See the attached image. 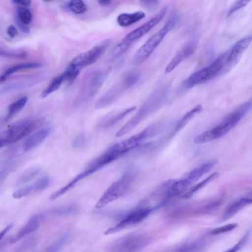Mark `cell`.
<instances>
[{
	"label": "cell",
	"mask_w": 252,
	"mask_h": 252,
	"mask_svg": "<svg viewBox=\"0 0 252 252\" xmlns=\"http://www.w3.org/2000/svg\"><path fill=\"white\" fill-rule=\"evenodd\" d=\"M40 172L37 167H32L26 171L19 177L16 184L18 186L25 184L34 178Z\"/></svg>",
	"instance_id": "28"
},
{
	"label": "cell",
	"mask_w": 252,
	"mask_h": 252,
	"mask_svg": "<svg viewBox=\"0 0 252 252\" xmlns=\"http://www.w3.org/2000/svg\"><path fill=\"white\" fill-rule=\"evenodd\" d=\"M137 175L136 170L133 168L126 171L107 189L95 204V207L102 208L126 194L133 186Z\"/></svg>",
	"instance_id": "3"
},
{
	"label": "cell",
	"mask_w": 252,
	"mask_h": 252,
	"mask_svg": "<svg viewBox=\"0 0 252 252\" xmlns=\"http://www.w3.org/2000/svg\"><path fill=\"white\" fill-rule=\"evenodd\" d=\"M219 175V173L218 172L211 174L204 180L190 188V189L183 194V197L185 198H189L209 183L216 179Z\"/></svg>",
	"instance_id": "27"
},
{
	"label": "cell",
	"mask_w": 252,
	"mask_h": 252,
	"mask_svg": "<svg viewBox=\"0 0 252 252\" xmlns=\"http://www.w3.org/2000/svg\"><path fill=\"white\" fill-rule=\"evenodd\" d=\"M106 73L101 69L93 70L84 79L82 93L75 102L76 105L95 96L101 89L106 77Z\"/></svg>",
	"instance_id": "7"
},
{
	"label": "cell",
	"mask_w": 252,
	"mask_h": 252,
	"mask_svg": "<svg viewBox=\"0 0 252 252\" xmlns=\"http://www.w3.org/2000/svg\"><path fill=\"white\" fill-rule=\"evenodd\" d=\"M87 143V139L85 135L83 133L78 134L71 142L72 147L76 148H81L84 147Z\"/></svg>",
	"instance_id": "36"
},
{
	"label": "cell",
	"mask_w": 252,
	"mask_h": 252,
	"mask_svg": "<svg viewBox=\"0 0 252 252\" xmlns=\"http://www.w3.org/2000/svg\"><path fill=\"white\" fill-rule=\"evenodd\" d=\"M237 226V224L236 223L227 224L225 225L215 228L210 232V233L212 235H218L225 233L234 229Z\"/></svg>",
	"instance_id": "35"
},
{
	"label": "cell",
	"mask_w": 252,
	"mask_h": 252,
	"mask_svg": "<svg viewBox=\"0 0 252 252\" xmlns=\"http://www.w3.org/2000/svg\"><path fill=\"white\" fill-rule=\"evenodd\" d=\"M68 236V235L64 236L63 237L55 242L46 248L42 252H57L67 241L69 238Z\"/></svg>",
	"instance_id": "33"
},
{
	"label": "cell",
	"mask_w": 252,
	"mask_h": 252,
	"mask_svg": "<svg viewBox=\"0 0 252 252\" xmlns=\"http://www.w3.org/2000/svg\"><path fill=\"white\" fill-rule=\"evenodd\" d=\"M65 78L63 73L60 74L53 79L48 85L42 91L39 97L43 99L51 94L57 91L61 86Z\"/></svg>",
	"instance_id": "25"
},
{
	"label": "cell",
	"mask_w": 252,
	"mask_h": 252,
	"mask_svg": "<svg viewBox=\"0 0 252 252\" xmlns=\"http://www.w3.org/2000/svg\"><path fill=\"white\" fill-rule=\"evenodd\" d=\"M30 121L29 119L19 120L12 124L3 133L6 145L16 142L28 135L27 128Z\"/></svg>",
	"instance_id": "12"
},
{
	"label": "cell",
	"mask_w": 252,
	"mask_h": 252,
	"mask_svg": "<svg viewBox=\"0 0 252 252\" xmlns=\"http://www.w3.org/2000/svg\"><path fill=\"white\" fill-rule=\"evenodd\" d=\"M217 160L215 159L206 161L191 170L187 174L185 178L191 185L210 171L217 163Z\"/></svg>",
	"instance_id": "18"
},
{
	"label": "cell",
	"mask_w": 252,
	"mask_h": 252,
	"mask_svg": "<svg viewBox=\"0 0 252 252\" xmlns=\"http://www.w3.org/2000/svg\"><path fill=\"white\" fill-rule=\"evenodd\" d=\"M5 145H6L5 139L3 134L2 133L1 135H0V148H2Z\"/></svg>",
	"instance_id": "47"
},
{
	"label": "cell",
	"mask_w": 252,
	"mask_h": 252,
	"mask_svg": "<svg viewBox=\"0 0 252 252\" xmlns=\"http://www.w3.org/2000/svg\"><path fill=\"white\" fill-rule=\"evenodd\" d=\"M126 89L127 88L123 81L112 87L96 102L95 108L100 109L110 105L121 96Z\"/></svg>",
	"instance_id": "14"
},
{
	"label": "cell",
	"mask_w": 252,
	"mask_h": 252,
	"mask_svg": "<svg viewBox=\"0 0 252 252\" xmlns=\"http://www.w3.org/2000/svg\"><path fill=\"white\" fill-rule=\"evenodd\" d=\"M67 7L70 11L76 14L84 13L87 10L86 3L81 0H71L68 3Z\"/></svg>",
	"instance_id": "30"
},
{
	"label": "cell",
	"mask_w": 252,
	"mask_h": 252,
	"mask_svg": "<svg viewBox=\"0 0 252 252\" xmlns=\"http://www.w3.org/2000/svg\"><path fill=\"white\" fill-rule=\"evenodd\" d=\"M97 2L101 6H108L111 4L112 1L109 0H99Z\"/></svg>",
	"instance_id": "44"
},
{
	"label": "cell",
	"mask_w": 252,
	"mask_h": 252,
	"mask_svg": "<svg viewBox=\"0 0 252 252\" xmlns=\"http://www.w3.org/2000/svg\"><path fill=\"white\" fill-rule=\"evenodd\" d=\"M15 22L16 23L17 27L22 32L25 33H28L30 32V30L28 25L22 23L17 16L15 18Z\"/></svg>",
	"instance_id": "40"
},
{
	"label": "cell",
	"mask_w": 252,
	"mask_h": 252,
	"mask_svg": "<svg viewBox=\"0 0 252 252\" xmlns=\"http://www.w3.org/2000/svg\"><path fill=\"white\" fill-rule=\"evenodd\" d=\"M42 219V216L41 214L32 216L21 229L11 238L10 243L14 244L36 230L39 227Z\"/></svg>",
	"instance_id": "17"
},
{
	"label": "cell",
	"mask_w": 252,
	"mask_h": 252,
	"mask_svg": "<svg viewBox=\"0 0 252 252\" xmlns=\"http://www.w3.org/2000/svg\"><path fill=\"white\" fill-rule=\"evenodd\" d=\"M147 206L139 204L135 209L128 212L123 219L113 227L104 232V234L109 235L119 232L131 225L137 224L144 220L153 211Z\"/></svg>",
	"instance_id": "9"
},
{
	"label": "cell",
	"mask_w": 252,
	"mask_h": 252,
	"mask_svg": "<svg viewBox=\"0 0 252 252\" xmlns=\"http://www.w3.org/2000/svg\"><path fill=\"white\" fill-rule=\"evenodd\" d=\"M196 42L190 41L178 52L167 65L165 72L168 73L174 70L184 60L191 56L195 51Z\"/></svg>",
	"instance_id": "15"
},
{
	"label": "cell",
	"mask_w": 252,
	"mask_h": 252,
	"mask_svg": "<svg viewBox=\"0 0 252 252\" xmlns=\"http://www.w3.org/2000/svg\"><path fill=\"white\" fill-rule=\"evenodd\" d=\"M226 55L227 52L221 55L208 66L192 73L186 80V87L191 88L215 77L224 67Z\"/></svg>",
	"instance_id": "6"
},
{
	"label": "cell",
	"mask_w": 252,
	"mask_h": 252,
	"mask_svg": "<svg viewBox=\"0 0 252 252\" xmlns=\"http://www.w3.org/2000/svg\"><path fill=\"white\" fill-rule=\"evenodd\" d=\"M111 41L110 39L103 40L91 49L76 55L71 60L69 64L80 70L94 63L105 53Z\"/></svg>",
	"instance_id": "8"
},
{
	"label": "cell",
	"mask_w": 252,
	"mask_h": 252,
	"mask_svg": "<svg viewBox=\"0 0 252 252\" xmlns=\"http://www.w3.org/2000/svg\"><path fill=\"white\" fill-rule=\"evenodd\" d=\"M140 4L149 10H155L158 6V1L157 0H140Z\"/></svg>",
	"instance_id": "39"
},
{
	"label": "cell",
	"mask_w": 252,
	"mask_h": 252,
	"mask_svg": "<svg viewBox=\"0 0 252 252\" xmlns=\"http://www.w3.org/2000/svg\"><path fill=\"white\" fill-rule=\"evenodd\" d=\"M167 10V7L164 6L154 17L127 34L122 41L132 46L134 42L141 38L159 23L166 14Z\"/></svg>",
	"instance_id": "11"
},
{
	"label": "cell",
	"mask_w": 252,
	"mask_h": 252,
	"mask_svg": "<svg viewBox=\"0 0 252 252\" xmlns=\"http://www.w3.org/2000/svg\"><path fill=\"white\" fill-rule=\"evenodd\" d=\"M36 244V238L32 237L23 241L14 250V252H30L35 247Z\"/></svg>",
	"instance_id": "29"
},
{
	"label": "cell",
	"mask_w": 252,
	"mask_h": 252,
	"mask_svg": "<svg viewBox=\"0 0 252 252\" xmlns=\"http://www.w3.org/2000/svg\"><path fill=\"white\" fill-rule=\"evenodd\" d=\"M251 101H247L228 114L221 122L214 128L197 135L194 142L201 144L222 137L235 126L246 115L251 107Z\"/></svg>",
	"instance_id": "2"
},
{
	"label": "cell",
	"mask_w": 252,
	"mask_h": 252,
	"mask_svg": "<svg viewBox=\"0 0 252 252\" xmlns=\"http://www.w3.org/2000/svg\"><path fill=\"white\" fill-rule=\"evenodd\" d=\"M7 171L4 170H0V184L3 182L7 176Z\"/></svg>",
	"instance_id": "46"
},
{
	"label": "cell",
	"mask_w": 252,
	"mask_h": 252,
	"mask_svg": "<svg viewBox=\"0 0 252 252\" xmlns=\"http://www.w3.org/2000/svg\"><path fill=\"white\" fill-rule=\"evenodd\" d=\"M23 24L28 25L32 21V16L31 11L25 8H19L16 15Z\"/></svg>",
	"instance_id": "32"
},
{
	"label": "cell",
	"mask_w": 252,
	"mask_h": 252,
	"mask_svg": "<svg viewBox=\"0 0 252 252\" xmlns=\"http://www.w3.org/2000/svg\"><path fill=\"white\" fill-rule=\"evenodd\" d=\"M6 32L7 34L11 38L15 37L18 33L16 28L13 25H10L7 28Z\"/></svg>",
	"instance_id": "41"
},
{
	"label": "cell",
	"mask_w": 252,
	"mask_h": 252,
	"mask_svg": "<svg viewBox=\"0 0 252 252\" xmlns=\"http://www.w3.org/2000/svg\"><path fill=\"white\" fill-rule=\"evenodd\" d=\"M41 66V63L36 62L24 63L13 65L8 68L0 75V83L4 82L12 74L20 70L38 68Z\"/></svg>",
	"instance_id": "23"
},
{
	"label": "cell",
	"mask_w": 252,
	"mask_h": 252,
	"mask_svg": "<svg viewBox=\"0 0 252 252\" xmlns=\"http://www.w3.org/2000/svg\"><path fill=\"white\" fill-rule=\"evenodd\" d=\"M136 109V107L134 106L122 110L117 113L109 115L105 117L98 124V127L103 129L111 128L117 124Z\"/></svg>",
	"instance_id": "20"
},
{
	"label": "cell",
	"mask_w": 252,
	"mask_h": 252,
	"mask_svg": "<svg viewBox=\"0 0 252 252\" xmlns=\"http://www.w3.org/2000/svg\"><path fill=\"white\" fill-rule=\"evenodd\" d=\"M202 110V106L201 105H198L186 113L178 121L173 132L171 133V136H173L183 128L194 117L200 113Z\"/></svg>",
	"instance_id": "24"
},
{
	"label": "cell",
	"mask_w": 252,
	"mask_h": 252,
	"mask_svg": "<svg viewBox=\"0 0 252 252\" xmlns=\"http://www.w3.org/2000/svg\"><path fill=\"white\" fill-rule=\"evenodd\" d=\"M252 200L249 197L238 199L230 204L224 211L220 221H224L234 216L246 206L252 203Z\"/></svg>",
	"instance_id": "19"
},
{
	"label": "cell",
	"mask_w": 252,
	"mask_h": 252,
	"mask_svg": "<svg viewBox=\"0 0 252 252\" xmlns=\"http://www.w3.org/2000/svg\"><path fill=\"white\" fill-rule=\"evenodd\" d=\"M27 101V96H23L12 102L8 107L4 119L5 121H9L20 112L24 107Z\"/></svg>",
	"instance_id": "26"
},
{
	"label": "cell",
	"mask_w": 252,
	"mask_h": 252,
	"mask_svg": "<svg viewBox=\"0 0 252 252\" xmlns=\"http://www.w3.org/2000/svg\"><path fill=\"white\" fill-rule=\"evenodd\" d=\"M49 129H43L38 131L29 137L23 145L24 151H28L41 143L48 136Z\"/></svg>",
	"instance_id": "21"
},
{
	"label": "cell",
	"mask_w": 252,
	"mask_h": 252,
	"mask_svg": "<svg viewBox=\"0 0 252 252\" xmlns=\"http://www.w3.org/2000/svg\"><path fill=\"white\" fill-rule=\"evenodd\" d=\"M136 147L137 144L131 137L113 144L93 159L80 173L66 185L52 193L49 199L54 200L62 196L83 179L119 159Z\"/></svg>",
	"instance_id": "1"
},
{
	"label": "cell",
	"mask_w": 252,
	"mask_h": 252,
	"mask_svg": "<svg viewBox=\"0 0 252 252\" xmlns=\"http://www.w3.org/2000/svg\"><path fill=\"white\" fill-rule=\"evenodd\" d=\"M164 95V93L158 92L151 95L136 113L117 131L116 136L119 137L126 134L157 110L162 102Z\"/></svg>",
	"instance_id": "5"
},
{
	"label": "cell",
	"mask_w": 252,
	"mask_h": 252,
	"mask_svg": "<svg viewBox=\"0 0 252 252\" xmlns=\"http://www.w3.org/2000/svg\"><path fill=\"white\" fill-rule=\"evenodd\" d=\"M195 247L189 246V247L184 248L179 252H193Z\"/></svg>",
	"instance_id": "45"
},
{
	"label": "cell",
	"mask_w": 252,
	"mask_h": 252,
	"mask_svg": "<svg viewBox=\"0 0 252 252\" xmlns=\"http://www.w3.org/2000/svg\"><path fill=\"white\" fill-rule=\"evenodd\" d=\"M140 78L139 73L134 71L127 74L122 81L126 88L128 89L136 84L139 81Z\"/></svg>",
	"instance_id": "31"
},
{
	"label": "cell",
	"mask_w": 252,
	"mask_h": 252,
	"mask_svg": "<svg viewBox=\"0 0 252 252\" xmlns=\"http://www.w3.org/2000/svg\"><path fill=\"white\" fill-rule=\"evenodd\" d=\"M252 41V36L247 35L236 42L232 48L227 51L225 64L227 67H232L239 61L241 57L250 45Z\"/></svg>",
	"instance_id": "13"
},
{
	"label": "cell",
	"mask_w": 252,
	"mask_h": 252,
	"mask_svg": "<svg viewBox=\"0 0 252 252\" xmlns=\"http://www.w3.org/2000/svg\"><path fill=\"white\" fill-rule=\"evenodd\" d=\"M179 18L175 14H171L163 27L152 35L137 50L133 58L135 64L145 62L158 47L168 32L174 28Z\"/></svg>",
	"instance_id": "4"
},
{
	"label": "cell",
	"mask_w": 252,
	"mask_h": 252,
	"mask_svg": "<svg viewBox=\"0 0 252 252\" xmlns=\"http://www.w3.org/2000/svg\"><path fill=\"white\" fill-rule=\"evenodd\" d=\"M50 182L49 177H43L34 183L15 191L12 194L13 197L15 199L21 198L29 194L41 191L49 186Z\"/></svg>",
	"instance_id": "16"
},
{
	"label": "cell",
	"mask_w": 252,
	"mask_h": 252,
	"mask_svg": "<svg viewBox=\"0 0 252 252\" xmlns=\"http://www.w3.org/2000/svg\"><path fill=\"white\" fill-rule=\"evenodd\" d=\"M12 2L25 6L30 5L31 3V1L29 0H15Z\"/></svg>",
	"instance_id": "43"
},
{
	"label": "cell",
	"mask_w": 252,
	"mask_h": 252,
	"mask_svg": "<svg viewBox=\"0 0 252 252\" xmlns=\"http://www.w3.org/2000/svg\"><path fill=\"white\" fill-rule=\"evenodd\" d=\"M79 72V69L68 64L66 69L63 73L64 75L65 80L71 82L76 79L78 76Z\"/></svg>",
	"instance_id": "34"
},
{
	"label": "cell",
	"mask_w": 252,
	"mask_h": 252,
	"mask_svg": "<svg viewBox=\"0 0 252 252\" xmlns=\"http://www.w3.org/2000/svg\"><path fill=\"white\" fill-rule=\"evenodd\" d=\"M250 2V0H238L235 2L230 7L227 15L229 16L238 10L246 6Z\"/></svg>",
	"instance_id": "37"
},
{
	"label": "cell",
	"mask_w": 252,
	"mask_h": 252,
	"mask_svg": "<svg viewBox=\"0 0 252 252\" xmlns=\"http://www.w3.org/2000/svg\"><path fill=\"white\" fill-rule=\"evenodd\" d=\"M26 54L24 52L11 53L0 48V56L11 57V58H24Z\"/></svg>",
	"instance_id": "38"
},
{
	"label": "cell",
	"mask_w": 252,
	"mask_h": 252,
	"mask_svg": "<svg viewBox=\"0 0 252 252\" xmlns=\"http://www.w3.org/2000/svg\"><path fill=\"white\" fill-rule=\"evenodd\" d=\"M13 224H9L0 231V241L3 238L5 234L12 228Z\"/></svg>",
	"instance_id": "42"
},
{
	"label": "cell",
	"mask_w": 252,
	"mask_h": 252,
	"mask_svg": "<svg viewBox=\"0 0 252 252\" xmlns=\"http://www.w3.org/2000/svg\"><path fill=\"white\" fill-rule=\"evenodd\" d=\"M143 236L129 234L114 242L109 246L108 252H138L147 244Z\"/></svg>",
	"instance_id": "10"
},
{
	"label": "cell",
	"mask_w": 252,
	"mask_h": 252,
	"mask_svg": "<svg viewBox=\"0 0 252 252\" xmlns=\"http://www.w3.org/2000/svg\"><path fill=\"white\" fill-rule=\"evenodd\" d=\"M145 17L146 14L142 11L131 13H124L118 16L117 22L120 26L126 27L140 21Z\"/></svg>",
	"instance_id": "22"
}]
</instances>
